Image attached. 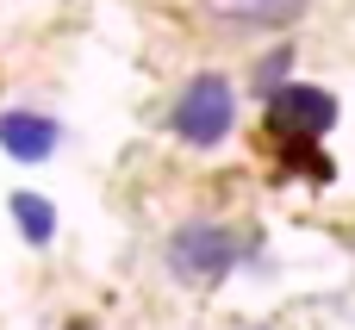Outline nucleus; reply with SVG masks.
<instances>
[{"instance_id":"5","label":"nucleus","mask_w":355,"mask_h":330,"mask_svg":"<svg viewBox=\"0 0 355 330\" xmlns=\"http://www.w3.org/2000/svg\"><path fill=\"white\" fill-rule=\"evenodd\" d=\"M225 19H250V25H293L312 12V0H212Z\"/></svg>"},{"instance_id":"3","label":"nucleus","mask_w":355,"mask_h":330,"mask_svg":"<svg viewBox=\"0 0 355 330\" xmlns=\"http://www.w3.org/2000/svg\"><path fill=\"white\" fill-rule=\"evenodd\" d=\"M331 125H337V94L331 87H306V81L268 87V131H281L287 144H318Z\"/></svg>"},{"instance_id":"2","label":"nucleus","mask_w":355,"mask_h":330,"mask_svg":"<svg viewBox=\"0 0 355 330\" xmlns=\"http://www.w3.org/2000/svg\"><path fill=\"white\" fill-rule=\"evenodd\" d=\"M237 256H243V243H237L225 225H181V231L168 237V268H175L187 287L225 281V275L237 268Z\"/></svg>"},{"instance_id":"4","label":"nucleus","mask_w":355,"mask_h":330,"mask_svg":"<svg viewBox=\"0 0 355 330\" xmlns=\"http://www.w3.org/2000/svg\"><path fill=\"white\" fill-rule=\"evenodd\" d=\"M56 144H62L56 119H44V112H0V150L12 162H44V156H56Z\"/></svg>"},{"instance_id":"1","label":"nucleus","mask_w":355,"mask_h":330,"mask_svg":"<svg viewBox=\"0 0 355 330\" xmlns=\"http://www.w3.org/2000/svg\"><path fill=\"white\" fill-rule=\"evenodd\" d=\"M231 119H237V94H231L225 75H193V81L181 87L175 112H168L175 137H187V144H200V150L225 144V137H231Z\"/></svg>"},{"instance_id":"7","label":"nucleus","mask_w":355,"mask_h":330,"mask_svg":"<svg viewBox=\"0 0 355 330\" xmlns=\"http://www.w3.org/2000/svg\"><path fill=\"white\" fill-rule=\"evenodd\" d=\"M287 62H293V50H287V44H281L275 56H262V69H256V81H262V94H268V87H281V75H287Z\"/></svg>"},{"instance_id":"6","label":"nucleus","mask_w":355,"mask_h":330,"mask_svg":"<svg viewBox=\"0 0 355 330\" xmlns=\"http://www.w3.org/2000/svg\"><path fill=\"white\" fill-rule=\"evenodd\" d=\"M12 225L25 231V243H50L56 237V206L44 193H12Z\"/></svg>"}]
</instances>
